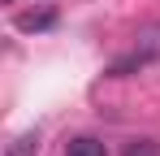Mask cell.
Segmentation results:
<instances>
[{
	"instance_id": "5",
	"label": "cell",
	"mask_w": 160,
	"mask_h": 156,
	"mask_svg": "<svg viewBox=\"0 0 160 156\" xmlns=\"http://www.w3.org/2000/svg\"><path fill=\"white\" fill-rule=\"evenodd\" d=\"M4 4H13V0H4Z\"/></svg>"
},
{
	"instance_id": "2",
	"label": "cell",
	"mask_w": 160,
	"mask_h": 156,
	"mask_svg": "<svg viewBox=\"0 0 160 156\" xmlns=\"http://www.w3.org/2000/svg\"><path fill=\"white\" fill-rule=\"evenodd\" d=\"M18 30H26V35H35V30H48V26H56V9H30V13H18Z\"/></svg>"
},
{
	"instance_id": "1",
	"label": "cell",
	"mask_w": 160,
	"mask_h": 156,
	"mask_svg": "<svg viewBox=\"0 0 160 156\" xmlns=\"http://www.w3.org/2000/svg\"><path fill=\"white\" fill-rule=\"evenodd\" d=\"M152 61H160V26L138 30L130 56H121V61L108 65V78H126V74H134V70H143V65H152Z\"/></svg>"
},
{
	"instance_id": "3",
	"label": "cell",
	"mask_w": 160,
	"mask_h": 156,
	"mask_svg": "<svg viewBox=\"0 0 160 156\" xmlns=\"http://www.w3.org/2000/svg\"><path fill=\"white\" fill-rule=\"evenodd\" d=\"M65 156H108L104 139H91V134H78V139H69V148Z\"/></svg>"
},
{
	"instance_id": "4",
	"label": "cell",
	"mask_w": 160,
	"mask_h": 156,
	"mask_svg": "<svg viewBox=\"0 0 160 156\" xmlns=\"http://www.w3.org/2000/svg\"><path fill=\"white\" fill-rule=\"evenodd\" d=\"M39 152V134L35 130H26V134H18L9 148H4V156H35Z\"/></svg>"
}]
</instances>
